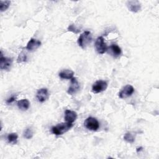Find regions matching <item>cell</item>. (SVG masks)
<instances>
[{
    "instance_id": "obj_10",
    "label": "cell",
    "mask_w": 159,
    "mask_h": 159,
    "mask_svg": "<svg viewBox=\"0 0 159 159\" xmlns=\"http://www.w3.org/2000/svg\"><path fill=\"white\" fill-rule=\"evenodd\" d=\"M126 5L129 11L133 12H138L141 9V4L139 1H128L126 2Z\"/></svg>"
},
{
    "instance_id": "obj_5",
    "label": "cell",
    "mask_w": 159,
    "mask_h": 159,
    "mask_svg": "<svg viewBox=\"0 0 159 159\" xmlns=\"http://www.w3.org/2000/svg\"><path fill=\"white\" fill-rule=\"evenodd\" d=\"M107 83L104 80H98L92 86V91L94 93H99L106 89Z\"/></svg>"
},
{
    "instance_id": "obj_3",
    "label": "cell",
    "mask_w": 159,
    "mask_h": 159,
    "mask_svg": "<svg viewBox=\"0 0 159 159\" xmlns=\"http://www.w3.org/2000/svg\"><path fill=\"white\" fill-rule=\"evenodd\" d=\"M84 125L86 129L92 131H96L99 128V123L98 120L93 117H89L86 119Z\"/></svg>"
},
{
    "instance_id": "obj_7",
    "label": "cell",
    "mask_w": 159,
    "mask_h": 159,
    "mask_svg": "<svg viewBox=\"0 0 159 159\" xmlns=\"http://www.w3.org/2000/svg\"><path fill=\"white\" fill-rule=\"evenodd\" d=\"M134 92V88L132 86L127 84L125 86L119 93V97L121 99H125L130 97Z\"/></svg>"
},
{
    "instance_id": "obj_20",
    "label": "cell",
    "mask_w": 159,
    "mask_h": 159,
    "mask_svg": "<svg viewBox=\"0 0 159 159\" xmlns=\"http://www.w3.org/2000/svg\"><path fill=\"white\" fill-rule=\"evenodd\" d=\"M68 30L71 31V32H72L73 33H75V34H78L80 32V30L79 29H78L74 24L70 25L68 27Z\"/></svg>"
},
{
    "instance_id": "obj_16",
    "label": "cell",
    "mask_w": 159,
    "mask_h": 159,
    "mask_svg": "<svg viewBox=\"0 0 159 159\" xmlns=\"http://www.w3.org/2000/svg\"><path fill=\"white\" fill-rule=\"evenodd\" d=\"M17 139H18V135L17 133L13 132L8 134L7 137V139L8 140V142L11 144H16L17 142Z\"/></svg>"
},
{
    "instance_id": "obj_13",
    "label": "cell",
    "mask_w": 159,
    "mask_h": 159,
    "mask_svg": "<svg viewBox=\"0 0 159 159\" xmlns=\"http://www.w3.org/2000/svg\"><path fill=\"white\" fill-rule=\"evenodd\" d=\"M74 73L73 71L70 70H64L61 71L59 74V76L61 79H66V80H71L73 77Z\"/></svg>"
},
{
    "instance_id": "obj_14",
    "label": "cell",
    "mask_w": 159,
    "mask_h": 159,
    "mask_svg": "<svg viewBox=\"0 0 159 159\" xmlns=\"http://www.w3.org/2000/svg\"><path fill=\"white\" fill-rule=\"evenodd\" d=\"M17 105L19 109L22 111H26L29 108L30 102L28 99H23L18 101L17 102Z\"/></svg>"
},
{
    "instance_id": "obj_2",
    "label": "cell",
    "mask_w": 159,
    "mask_h": 159,
    "mask_svg": "<svg viewBox=\"0 0 159 159\" xmlns=\"http://www.w3.org/2000/svg\"><path fill=\"white\" fill-rule=\"evenodd\" d=\"M92 41V35L89 31L83 32L78 37V44L83 49H85Z\"/></svg>"
},
{
    "instance_id": "obj_19",
    "label": "cell",
    "mask_w": 159,
    "mask_h": 159,
    "mask_svg": "<svg viewBox=\"0 0 159 159\" xmlns=\"http://www.w3.org/2000/svg\"><path fill=\"white\" fill-rule=\"evenodd\" d=\"M33 130L31 128L28 127L27 128L23 133V135L24 137L27 139H30L32 137H33Z\"/></svg>"
},
{
    "instance_id": "obj_15",
    "label": "cell",
    "mask_w": 159,
    "mask_h": 159,
    "mask_svg": "<svg viewBox=\"0 0 159 159\" xmlns=\"http://www.w3.org/2000/svg\"><path fill=\"white\" fill-rule=\"evenodd\" d=\"M110 49L114 57H119L121 54V48L116 44H112L110 46Z\"/></svg>"
},
{
    "instance_id": "obj_11",
    "label": "cell",
    "mask_w": 159,
    "mask_h": 159,
    "mask_svg": "<svg viewBox=\"0 0 159 159\" xmlns=\"http://www.w3.org/2000/svg\"><path fill=\"white\" fill-rule=\"evenodd\" d=\"M41 45L40 41L35 39H30V40L28 42L26 45V49L29 51H34L37 49Z\"/></svg>"
},
{
    "instance_id": "obj_6",
    "label": "cell",
    "mask_w": 159,
    "mask_h": 159,
    "mask_svg": "<svg viewBox=\"0 0 159 159\" xmlns=\"http://www.w3.org/2000/svg\"><path fill=\"white\" fill-rule=\"evenodd\" d=\"M12 64V60L11 58L4 57L1 52L0 57V69L1 70H9Z\"/></svg>"
},
{
    "instance_id": "obj_18",
    "label": "cell",
    "mask_w": 159,
    "mask_h": 159,
    "mask_svg": "<svg viewBox=\"0 0 159 159\" xmlns=\"http://www.w3.org/2000/svg\"><path fill=\"white\" fill-rule=\"evenodd\" d=\"M124 139L129 143H133L135 141V137L130 132H127L124 136Z\"/></svg>"
},
{
    "instance_id": "obj_17",
    "label": "cell",
    "mask_w": 159,
    "mask_h": 159,
    "mask_svg": "<svg viewBox=\"0 0 159 159\" xmlns=\"http://www.w3.org/2000/svg\"><path fill=\"white\" fill-rule=\"evenodd\" d=\"M11 4L10 1H0V11L4 12L7 10Z\"/></svg>"
},
{
    "instance_id": "obj_4",
    "label": "cell",
    "mask_w": 159,
    "mask_h": 159,
    "mask_svg": "<svg viewBox=\"0 0 159 159\" xmlns=\"http://www.w3.org/2000/svg\"><path fill=\"white\" fill-rule=\"evenodd\" d=\"M96 50L99 54H104L107 50V47L104 42V39L102 37H99L97 38L95 42Z\"/></svg>"
},
{
    "instance_id": "obj_22",
    "label": "cell",
    "mask_w": 159,
    "mask_h": 159,
    "mask_svg": "<svg viewBox=\"0 0 159 159\" xmlns=\"http://www.w3.org/2000/svg\"><path fill=\"white\" fill-rule=\"evenodd\" d=\"M16 95H13V96H12L11 97L9 98L6 100V103H7V104H11V103L14 102L16 101Z\"/></svg>"
},
{
    "instance_id": "obj_9",
    "label": "cell",
    "mask_w": 159,
    "mask_h": 159,
    "mask_svg": "<svg viewBox=\"0 0 159 159\" xmlns=\"http://www.w3.org/2000/svg\"><path fill=\"white\" fill-rule=\"evenodd\" d=\"M49 97L48 91L47 88H41L39 89L36 94V98L39 102H43L46 101Z\"/></svg>"
},
{
    "instance_id": "obj_21",
    "label": "cell",
    "mask_w": 159,
    "mask_h": 159,
    "mask_svg": "<svg viewBox=\"0 0 159 159\" xmlns=\"http://www.w3.org/2000/svg\"><path fill=\"white\" fill-rule=\"evenodd\" d=\"M27 60V56L25 55V53L22 52L20 53L17 58V62L18 63H21V62H24L25 61Z\"/></svg>"
},
{
    "instance_id": "obj_12",
    "label": "cell",
    "mask_w": 159,
    "mask_h": 159,
    "mask_svg": "<svg viewBox=\"0 0 159 159\" xmlns=\"http://www.w3.org/2000/svg\"><path fill=\"white\" fill-rule=\"evenodd\" d=\"M77 118V114L76 112L71 110H66L65 112V120L66 122L73 123Z\"/></svg>"
},
{
    "instance_id": "obj_8",
    "label": "cell",
    "mask_w": 159,
    "mask_h": 159,
    "mask_svg": "<svg viewBox=\"0 0 159 159\" xmlns=\"http://www.w3.org/2000/svg\"><path fill=\"white\" fill-rule=\"evenodd\" d=\"M80 89V84L76 78L73 77L71 79V84L69 86L67 93L70 95H73L76 94Z\"/></svg>"
},
{
    "instance_id": "obj_1",
    "label": "cell",
    "mask_w": 159,
    "mask_h": 159,
    "mask_svg": "<svg viewBox=\"0 0 159 159\" xmlns=\"http://www.w3.org/2000/svg\"><path fill=\"white\" fill-rule=\"evenodd\" d=\"M73 127L72 123L62 122L52 127V132L56 135H61L68 131Z\"/></svg>"
}]
</instances>
